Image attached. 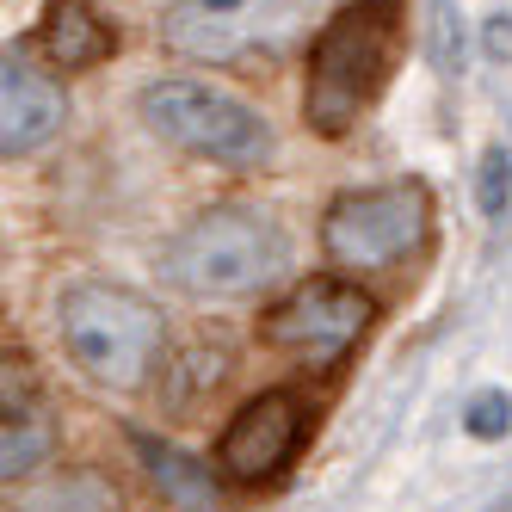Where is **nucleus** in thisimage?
I'll return each instance as SVG.
<instances>
[{"mask_svg":"<svg viewBox=\"0 0 512 512\" xmlns=\"http://www.w3.org/2000/svg\"><path fill=\"white\" fill-rule=\"evenodd\" d=\"M506 426H512V401H506V395H482V401L469 408V432H475V438H500Z\"/></svg>","mask_w":512,"mask_h":512,"instance_id":"nucleus-15","label":"nucleus"},{"mask_svg":"<svg viewBox=\"0 0 512 512\" xmlns=\"http://www.w3.org/2000/svg\"><path fill=\"white\" fill-rule=\"evenodd\" d=\"M475 198H482L488 223L506 216V204H512V155H506V142H488V149H482V167H475Z\"/></svg>","mask_w":512,"mask_h":512,"instance_id":"nucleus-14","label":"nucleus"},{"mask_svg":"<svg viewBox=\"0 0 512 512\" xmlns=\"http://www.w3.org/2000/svg\"><path fill=\"white\" fill-rule=\"evenodd\" d=\"M13 512H118V488L99 469H56L19 494Z\"/></svg>","mask_w":512,"mask_h":512,"instance_id":"nucleus-13","label":"nucleus"},{"mask_svg":"<svg viewBox=\"0 0 512 512\" xmlns=\"http://www.w3.org/2000/svg\"><path fill=\"white\" fill-rule=\"evenodd\" d=\"M136 118L149 124L161 142L186 149L198 161H216V167H235V173H253L278 155V136L272 124L253 112L247 99L210 87V81H192V75H161L136 93Z\"/></svg>","mask_w":512,"mask_h":512,"instance_id":"nucleus-4","label":"nucleus"},{"mask_svg":"<svg viewBox=\"0 0 512 512\" xmlns=\"http://www.w3.org/2000/svg\"><path fill=\"white\" fill-rule=\"evenodd\" d=\"M290 266V235L260 204H210L161 247V278L198 303H235Z\"/></svg>","mask_w":512,"mask_h":512,"instance_id":"nucleus-2","label":"nucleus"},{"mask_svg":"<svg viewBox=\"0 0 512 512\" xmlns=\"http://www.w3.org/2000/svg\"><path fill=\"white\" fill-rule=\"evenodd\" d=\"M482 44H488V56H494V62H512V13H494V19H488Z\"/></svg>","mask_w":512,"mask_h":512,"instance_id":"nucleus-16","label":"nucleus"},{"mask_svg":"<svg viewBox=\"0 0 512 512\" xmlns=\"http://www.w3.org/2000/svg\"><path fill=\"white\" fill-rule=\"evenodd\" d=\"M408 50V0H352L315 31L303 68V118L315 136L340 142L383 99Z\"/></svg>","mask_w":512,"mask_h":512,"instance_id":"nucleus-1","label":"nucleus"},{"mask_svg":"<svg viewBox=\"0 0 512 512\" xmlns=\"http://www.w3.org/2000/svg\"><path fill=\"white\" fill-rule=\"evenodd\" d=\"M130 445H136L149 482L161 488V500L173 512H223V482H216L223 469H210L204 457L167 445V438H155V432H130Z\"/></svg>","mask_w":512,"mask_h":512,"instance_id":"nucleus-12","label":"nucleus"},{"mask_svg":"<svg viewBox=\"0 0 512 512\" xmlns=\"http://www.w3.org/2000/svg\"><path fill=\"white\" fill-rule=\"evenodd\" d=\"M315 0H167L161 7V44L204 68H247L272 62Z\"/></svg>","mask_w":512,"mask_h":512,"instance_id":"nucleus-6","label":"nucleus"},{"mask_svg":"<svg viewBox=\"0 0 512 512\" xmlns=\"http://www.w3.org/2000/svg\"><path fill=\"white\" fill-rule=\"evenodd\" d=\"M432 241V192L426 179L340 192L321 216V253L340 272H395Z\"/></svg>","mask_w":512,"mask_h":512,"instance_id":"nucleus-5","label":"nucleus"},{"mask_svg":"<svg viewBox=\"0 0 512 512\" xmlns=\"http://www.w3.org/2000/svg\"><path fill=\"white\" fill-rule=\"evenodd\" d=\"M31 50H38L50 68H93L118 50V31L112 19H99L93 0H50L44 19H38V38H31Z\"/></svg>","mask_w":512,"mask_h":512,"instance_id":"nucleus-11","label":"nucleus"},{"mask_svg":"<svg viewBox=\"0 0 512 512\" xmlns=\"http://www.w3.org/2000/svg\"><path fill=\"white\" fill-rule=\"evenodd\" d=\"M56 334H62V352L68 364L99 383V389H142L155 377V364L167 352V327H161V309L130 284H112V278H81L56 297Z\"/></svg>","mask_w":512,"mask_h":512,"instance_id":"nucleus-3","label":"nucleus"},{"mask_svg":"<svg viewBox=\"0 0 512 512\" xmlns=\"http://www.w3.org/2000/svg\"><path fill=\"white\" fill-rule=\"evenodd\" d=\"M303 420H309V408L297 389H260L253 401H241V414L216 438V469L229 482H266V475H278L297 457Z\"/></svg>","mask_w":512,"mask_h":512,"instance_id":"nucleus-8","label":"nucleus"},{"mask_svg":"<svg viewBox=\"0 0 512 512\" xmlns=\"http://www.w3.org/2000/svg\"><path fill=\"white\" fill-rule=\"evenodd\" d=\"M62 118H68V99L50 75V62H38L31 44H7V56H0V155L7 161L38 155L62 130Z\"/></svg>","mask_w":512,"mask_h":512,"instance_id":"nucleus-9","label":"nucleus"},{"mask_svg":"<svg viewBox=\"0 0 512 512\" xmlns=\"http://www.w3.org/2000/svg\"><path fill=\"white\" fill-rule=\"evenodd\" d=\"M56 457V420L44 408V389L31 377V358L7 352V371H0V475L31 482L44 463Z\"/></svg>","mask_w":512,"mask_h":512,"instance_id":"nucleus-10","label":"nucleus"},{"mask_svg":"<svg viewBox=\"0 0 512 512\" xmlns=\"http://www.w3.org/2000/svg\"><path fill=\"white\" fill-rule=\"evenodd\" d=\"M371 315H377V303L364 297L352 278H303L290 297H278L260 315V340L272 352H284V358L334 364L364 340Z\"/></svg>","mask_w":512,"mask_h":512,"instance_id":"nucleus-7","label":"nucleus"}]
</instances>
